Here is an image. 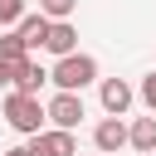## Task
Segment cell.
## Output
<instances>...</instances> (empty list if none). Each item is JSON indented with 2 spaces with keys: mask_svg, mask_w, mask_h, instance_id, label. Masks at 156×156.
Segmentation results:
<instances>
[{
  "mask_svg": "<svg viewBox=\"0 0 156 156\" xmlns=\"http://www.w3.org/2000/svg\"><path fill=\"white\" fill-rule=\"evenodd\" d=\"M93 78H98V58H93V54H63V58L54 63V73H49V83H54L58 93H83Z\"/></svg>",
  "mask_w": 156,
  "mask_h": 156,
  "instance_id": "6da1fadb",
  "label": "cell"
},
{
  "mask_svg": "<svg viewBox=\"0 0 156 156\" xmlns=\"http://www.w3.org/2000/svg\"><path fill=\"white\" fill-rule=\"evenodd\" d=\"M5 122H10L20 136H34V132H44L49 107H44L34 93H10V98H5Z\"/></svg>",
  "mask_w": 156,
  "mask_h": 156,
  "instance_id": "7a4b0ae2",
  "label": "cell"
},
{
  "mask_svg": "<svg viewBox=\"0 0 156 156\" xmlns=\"http://www.w3.org/2000/svg\"><path fill=\"white\" fill-rule=\"evenodd\" d=\"M29 151H34V156H78V141H73V132H63V127H44V132L29 136Z\"/></svg>",
  "mask_w": 156,
  "mask_h": 156,
  "instance_id": "3957f363",
  "label": "cell"
},
{
  "mask_svg": "<svg viewBox=\"0 0 156 156\" xmlns=\"http://www.w3.org/2000/svg\"><path fill=\"white\" fill-rule=\"evenodd\" d=\"M49 122L63 127V132H73V127L83 122V98H78V93H58V98L49 102Z\"/></svg>",
  "mask_w": 156,
  "mask_h": 156,
  "instance_id": "277c9868",
  "label": "cell"
},
{
  "mask_svg": "<svg viewBox=\"0 0 156 156\" xmlns=\"http://www.w3.org/2000/svg\"><path fill=\"white\" fill-rule=\"evenodd\" d=\"M98 98H102V107H107L112 117H122V112L132 107V98H136V93H132V83H127V78H102Z\"/></svg>",
  "mask_w": 156,
  "mask_h": 156,
  "instance_id": "5b68a950",
  "label": "cell"
},
{
  "mask_svg": "<svg viewBox=\"0 0 156 156\" xmlns=\"http://www.w3.org/2000/svg\"><path fill=\"white\" fill-rule=\"evenodd\" d=\"M44 49H49L54 58H63V54H78V29H73L68 20H54V24H49V39H44Z\"/></svg>",
  "mask_w": 156,
  "mask_h": 156,
  "instance_id": "8992f818",
  "label": "cell"
},
{
  "mask_svg": "<svg viewBox=\"0 0 156 156\" xmlns=\"http://www.w3.org/2000/svg\"><path fill=\"white\" fill-rule=\"evenodd\" d=\"M93 141H98V151H122L127 146V122L122 117H102L98 132H93Z\"/></svg>",
  "mask_w": 156,
  "mask_h": 156,
  "instance_id": "52a82bcc",
  "label": "cell"
},
{
  "mask_svg": "<svg viewBox=\"0 0 156 156\" xmlns=\"http://www.w3.org/2000/svg\"><path fill=\"white\" fill-rule=\"evenodd\" d=\"M49 24H54L49 15H24V20L15 24V34H20L29 49H44V39H49Z\"/></svg>",
  "mask_w": 156,
  "mask_h": 156,
  "instance_id": "ba28073f",
  "label": "cell"
},
{
  "mask_svg": "<svg viewBox=\"0 0 156 156\" xmlns=\"http://www.w3.org/2000/svg\"><path fill=\"white\" fill-rule=\"evenodd\" d=\"M44 83H49V73H44L34 58H24V63L15 68V83H10V88H15V93H34V98H39V88H44Z\"/></svg>",
  "mask_w": 156,
  "mask_h": 156,
  "instance_id": "9c48e42d",
  "label": "cell"
},
{
  "mask_svg": "<svg viewBox=\"0 0 156 156\" xmlns=\"http://www.w3.org/2000/svg\"><path fill=\"white\" fill-rule=\"evenodd\" d=\"M127 146H136L141 156L156 151V112H151V117H136V122L127 127Z\"/></svg>",
  "mask_w": 156,
  "mask_h": 156,
  "instance_id": "30bf717a",
  "label": "cell"
},
{
  "mask_svg": "<svg viewBox=\"0 0 156 156\" xmlns=\"http://www.w3.org/2000/svg\"><path fill=\"white\" fill-rule=\"evenodd\" d=\"M24 58H29V44H24L20 34H0V63H15V68H20Z\"/></svg>",
  "mask_w": 156,
  "mask_h": 156,
  "instance_id": "8fae6325",
  "label": "cell"
},
{
  "mask_svg": "<svg viewBox=\"0 0 156 156\" xmlns=\"http://www.w3.org/2000/svg\"><path fill=\"white\" fill-rule=\"evenodd\" d=\"M78 10V0H39V15H49V20H68Z\"/></svg>",
  "mask_w": 156,
  "mask_h": 156,
  "instance_id": "7c38bea8",
  "label": "cell"
},
{
  "mask_svg": "<svg viewBox=\"0 0 156 156\" xmlns=\"http://www.w3.org/2000/svg\"><path fill=\"white\" fill-rule=\"evenodd\" d=\"M24 20V0H0V24H20Z\"/></svg>",
  "mask_w": 156,
  "mask_h": 156,
  "instance_id": "4fadbf2b",
  "label": "cell"
},
{
  "mask_svg": "<svg viewBox=\"0 0 156 156\" xmlns=\"http://www.w3.org/2000/svg\"><path fill=\"white\" fill-rule=\"evenodd\" d=\"M136 98L146 102V112H156V73H146V78H141V88H136Z\"/></svg>",
  "mask_w": 156,
  "mask_h": 156,
  "instance_id": "5bb4252c",
  "label": "cell"
},
{
  "mask_svg": "<svg viewBox=\"0 0 156 156\" xmlns=\"http://www.w3.org/2000/svg\"><path fill=\"white\" fill-rule=\"evenodd\" d=\"M0 156H34L29 146H10V151H0Z\"/></svg>",
  "mask_w": 156,
  "mask_h": 156,
  "instance_id": "9a60e30c",
  "label": "cell"
}]
</instances>
